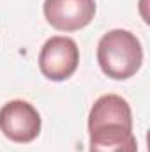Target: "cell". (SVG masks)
<instances>
[{"mask_svg":"<svg viewBox=\"0 0 150 152\" xmlns=\"http://www.w3.org/2000/svg\"><path fill=\"white\" fill-rule=\"evenodd\" d=\"M97 62L111 80H129L143 64V48L133 32L115 28L106 32L97 42Z\"/></svg>","mask_w":150,"mask_h":152,"instance_id":"cell-1","label":"cell"},{"mask_svg":"<svg viewBox=\"0 0 150 152\" xmlns=\"http://www.w3.org/2000/svg\"><path fill=\"white\" fill-rule=\"evenodd\" d=\"M79 48L74 39L66 36L50 37L39 51V69L51 81H64L76 73Z\"/></svg>","mask_w":150,"mask_h":152,"instance_id":"cell-2","label":"cell"},{"mask_svg":"<svg viewBox=\"0 0 150 152\" xmlns=\"http://www.w3.org/2000/svg\"><path fill=\"white\" fill-rule=\"evenodd\" d=\"M0 131L16 143H30L41 133V115L23 99H14L0 108Z\"/></svg>","mask_w":150,"mask_h":152,"instance_id":"cell-3","label":"cell"},{"mask_svg":"<svg viewBox=\"0 0 150 152\" xmlns=\"http://www.w3.org/2000/svg\"><path fill=\"white\" fill-rule=\"evenodd\" d=\"M46 21L62 32H76L90 25L95 16V0H44Z\"/></svg>","mask_w":150,"mask_h":152,"instance_id":"cell-4","label":"cell"},{"mask_svg":"<svg viewBox=\"0 0 150 152\" xmlns=\"http://www.w3.org/2000/svg\"><path fill=\"white\" fill-rule=\"evenodd\" d=\"M104 126H122L133 129V112L129 103L117 94L101 96L88 113V131Z\"/></svg>","mask_w":150,"mask_h":152,"instance_id":"cell-5","label":"cell"},{"mask_svg":"<svg viewBox=\"0 0 150 152\" xmlns=\"http://www.w3.org/2000/svg\"><path fill=\"white\" fill-rule=\"evenodd\" d=\"M92 152H138L133 129L122 126H104L88 131Z\"/></svg>","mask_w":150,"mask_h":152,"instance_id":"cell-6","label":"cell"},{"mask_svg":"<svg viewBox=\"0 0 150 152\" xmlns=\"http://www.w3.org/2000/svg\"><path fill=\"white\" fill-rule=\"evenodd\" d=\"M90 152H92V151H90Z\"/></svg>","mask_w":150,"mask_h":152,"instance_id":"cell-7","label":"cell"}]
</instances>
